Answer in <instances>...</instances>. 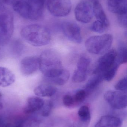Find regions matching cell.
Returning <instances> with one entry per match:
<instances>
[{
  "label": "cell",
  "mask_w": 127,
  "mask_h": 127,
  "mask_svg": "<svg viewBox=\"0 0 127 127\" xmlns=\"http://www.w3.org/2000/svg\"><path fill=\"white\" fill-rule=\"evenodd\" d=\"M104 98L107 103L114 109L120 110L127 107V95L124 92L110 90L105 93Z\"/></svg>",
  "instance_id": "cell-7"
},
{
  "label": "cell",
  "mask_w": 127,
  "mask_h": 127,
  "mask_svg": "<svg viewBox=\"0 0 127 127\" xmlns=\"http://www.w3.org/2000/svg\"><path fill=\"white\" fill-rule=\"evenodd\" d=\"M22 127H38V123L34 119H29L21 124Z\"/></svg>",
  "instance_id": "cell-30"
},
{
  "label": "cell",
  "mask_w": 127,
  "mask_h": 127,
  "mask_svg": "<svg viewBox=\"0 0 127 127\" xmlns=\"http://www.w3.org/2000/svg\"><path fill=\"white\" fill-rule=\"evenodd\" d=\"M13 7L14 10L21 16L26 19L32 20V9L28 2L19 0Z\"/></svg>",
  "instance_id": "cell-15"
},
{
  "label": "cell",
  "mask_w": 127,
  "mask_h": 127,
  "mask_svg": "<svg viewBox=\"0 0 127 127\" xmlns=\"http://www.w3.org/2000/svg\"><path fill=\"white\" fill-rule=\"evenodd\" d=\"M122 120L114 116L105 115L101 117L95 127H121Z\"/></svg>",
  "instance_id": "cell-14"
},
{
  "label": "cell",
  "mask_w": 127,
  "mask_h": 127,
  "mask_svg": "<svg viewBox=\"0 0 127 127\" xmlns=\"http://www.w3.org/2000/svg\"><path fill=\"white\" fill-rule=\"evenodd\" d=\"M86 83L84 89L88 95L95 90L102 82L104 79L100 74H96Z\"/></svg>",
  "instance_id": "cell-22"
},
{
  "label": "cell",
  "mask_w": 127,
  "mask_h": 127,
  "mask_svg": "<svg viewBox=\"0 0 127 127\" xmlns=\"http://www.w3.org/2000/svg\"><path fill=\"white\" fill-rule=\"evenodd\" d=\"M14 30L13 15L9 13L0 14V46L4 45L10 40Z\"/></svg>",
  "instance_id": "cell-5"
},
{
  "label": "cell",
  "mask_w": 127,
  "mask_h": 127,
  "mask_svg": "<svg viewBox=\"0 0 127 127\" xmlns=\"http://www.w3.org/2000/svg\"><path fill=\"white\" fill-rule=\"evenodd\" d=\"M3 105L2 103L0 101V110H1L3 108Z\"/></svg>",
  "instance_id": "cell-36"
},
{
  "label": "cell",
  "mask_w": 127,
  "mask_h": 127,
  "mask_svg": "<svg viewBox=\"0 0 127 127\" xmlns=\"http://www.w3.org/2000/svg\"><path fill=\"white\" fill-rule=\"evenodd\" d=\"M69 77V72L67 69H63L57 75L46 80L49 83L56 85L62 86L68 82Z\"/></svg>",
  "instance_id": "cell-21"
},
{
  "label": "cell",
  "mask_w": 127,
  "mask_h": 127,
  "mask_svg": "<svg viewBox=\"0 0 127 127\" xmlns=\"http://www.w3.org/2000/svg\"><path fill=\"white\" fill-rule=\"evenodd\" d=\"M19 0H0V1L3 4L13 6Z\"/></svg>",
  "instance_id": "cell-32"
},
{
  "label": "cell",
  "mask_w": 127,
  "mask_h": 127,
  "mask_svg": "<svg viewBox=\"0 0 127 127\" xmlns=\"http://www.w3.org/2000/svg\"><path fill=\"white\" fill-rule=\"evenodd\" d=\"M15 77L9 69L0 66V86L6 87L14 83Z\"/></svg>",
  "instance_id": "cell-18"
},
{
  "label": "cell",
  "mask_w": 127,
  "mask_h": 127,
  "mask_svg": "<svg viewBox=\"0 0 127 127\" xmlns=\"http://www.w3.org/2000/svg\"></svg>",
  "instance_id": "cell-39"
},
{
  "label": "cell",
  "mask_w": 127,
  "mask_h": 127,
  "mask_svg": "<svg viewBox=\"0 0 127 127\" xmlns=\"http://www.w3.org/2000/svg\"><path fill=\"white\" fill-rule=\"evenodd\" d=\"M78 127H88L91 120V112L88 106H82L78 112Z\"/></svg>",
  "instance_id": "cell-16"
},
{
  "label": "cell",
  "mask_w": 127,
  "mask_h": 127,
  "mask_svg": "<svg viewBox=\"0 0 127 127\" xmlns=\"http://www.w3.org/2000/svg\"><path fill=\"white\" fill-rule=\"evenodd\" d=\"M107 28L105 25L100 21L97 20L93 22L91 27V30L93 32L99 33L104 32Z\"/></svg>",
  "instance_id": "cell-26"
},
{
  "label": "cell",
  "mask_w": 127,
  "mask_h": 127,
  "mask_svg": "<svg viewBox=\"0 0 127 127\" xmlns=\"http://www.w3.org/2000/svg\"><path fill=\"white\" fill-rule=\"evenodd\" d=\"M98 0H89V2L91 3V4H92L94 2H95V1H97Z\"/></svg>",
  "instance_id": "cell-35"
},
{
  "label": "cell",
  "mask_w": 127,
  "mask_h": 127,
  "mask_svg": "<svg viewBox=\"0 0 127 127\" xmlns=\"http://www.w3.org/2000/svg\"><path fill=\"white\" fill-rule=\"evenodd\" d=\"M21 35L26 42L35 47L47 45L51 38L49 30L45 26L39 24L25 26L22 29Z\"/></svg>",
  "instance_id": "cell-2"
},
{
  "label": "cell",
  "mask_w": 127,
  "mask_h": 127,
  "mask_svg": "<svg viewBox=\"0 0 127 127\" xmlns=\"http://www.w3.org/2000/svg\"><path fill=\"white\" fill-rule=\"evenodd\" d=\"M75 18L81 23H89L94 15L93 6L87 1H82L77 5L75 9Z\"/></svg>",
  "instance_id": "cell-8"
},
{
  "label": "cell",
  "mask_w": 127,
  "mask_h": 127,
  "mask_svg": "<svg viewBox=\"0 0 127 127\" xmlns=\"http://www.w3.org/2000/svg\"><path fill=\"white\" fill-rule=\"evenodd\" d=\"M92 4L93 6L94 15L97 20L100 21L108 27L109 26V21L99 0Z\"/></svg>",
  "instance_id": "cell-20"
},
{
  "label": "cell",
  "mask_w": 127,
  "mask_h": 127,
  "mask_svg": "<svg viewBox=\"0 0 127 127\" xmlns=\"http://www.w3.org/2000/svg\"><path fill=\"white\" fill-rule=\"evenodd\" d=\"M6 125L3 120L0 118V127H6Z\"/></svg>",
  "instance_id": "cell-34"
},
{
  "label": "cell",
  "mask_w": 127,
  "mask_h": 127,
  "mask_svg": "<svg viewBox=\"0 0 127 127\" xmlns=\"http://www.w3.org/2000/svg\"><path fill=\"white\" fill-rule=\"evenodd\" d=\"M32 11V20L39 19L42 15L45 0H28Z\"/></svg>",
  "instance_id": "cell-17"
},
{
  "label": "cell",
  "mask_w": 127,
  "mask_h": 127,
  "mask_svg": "<svg viewBox=\"0 0 127 127\" xmlns=\"http://www.w3.org/2000/svg\"><path fill=\"white\" fill-rule=\"evenodd\" d=\"M22 127V125L21 124L19 125H17V126H15V127Z\"/></svg>",
  "instance_id": "cell-37"
},
{
  "label": "cell",
  "mask_w": 127,
  "mask_h": 127,
  "mask_svg": "<svg viewBox=\"0 0 127 127\" xmlns=\"http://www.w3.org/2000/svg\"><path fill=\"white\" fill-rule=\"evenodd\" d=\"M113 37L110 34L94 36L89 38L85 42L87 51L92 54H104L112 47Z\"/></svg>",
  "instance_id": "cell-4"
},
{
  "label": "cell",
  "mask_w": 127,
  "mask_h": 127,
  "mask_svg": "<svg viewBox=\"0 0 127 127\" xmlns=\"http://www.w3.org/2000/svg\"><path fill=\"white\" fill-rule=\"evenodd\" d=\"M62 29L65 36L69 40L77 44L82 42L81 31L78 25L72 22H65L62 24Z\"/></svg>",
  "instance_id": "cell-10"
},
{
  "label": "cell",
  "mask_w": 127,
  "mask_h": 127,
  "mask_svg": "<svg viewBox=\"0 0 127 127\" xmlns=\"http://www.w3.org/2000/svg\"><path fill=\"white\" fill-rule=\"evenodd\" d=\"M5 9V7L3 4L0 1V14L3 13Z\"/></svg>",
  "instance_id": "cell-33"
},
{
  "label": "cell",
  "mask_w": 127,
  "mask_h": 127,
  "mask_svg": "<svg viewBox=\"0 0 127 127\" xmlns=\"http://www.w3.org/2000/svg\"><path fill=\"white\" fill-rule=\"evenodd\" d=\"M127 77H125L121 79L118 81L115 86V88L118 91L127 92Z\"/></svg>",
  "instance_id": "cell-28"
},
{
  "label": "cell",
  "mask_w": 127,
  "mask_h": 127,
  "mask_svg": "<svg viewBox=\"0 0 127 127\" xmlns=\"http://www.w3.org/2000/svg\"><path fill=\"white\" fill-rule=\"evenodd\" d=\"M39 69L46 80L57 75L64 69L59 55L51 49L43 51L39 58Z\"/></svg>",
  "instance_id": "cell-1"
},
{
  "label": "cell",
  "mask_w": 127,
  "mask_h": 127,
  "mask_svg": "<svg viewBox=\"0 0 127 127\" xmlns=\"http://www.w3.org/2000/svg\"><path fill=\"white\" fill-rule=\"evenodd\" d=\"M21 72L25 75H30L39 68V58L29 56L22 60L20 63Z\"/></svg>",
  "instance_id": "cell-11"
},
{
  "label": "cell",
  "mask_w": 127,
  "mask_h": 127,
  "mask_svg": "<svg viewBox=\"0 0 127 127\" xmlns=\"http://www.w3.org/2000/svg\"><path fill=\"white\" fill-rule=\"evenodd\" d=\"M45 102L43 99L39 97L29 98L27 101V104L24 108V112L26 114H31L41 110Z\"/></svg>",
  "instance_id": "cell-12"
},
{
  "label": "cell",
  "mask_w": 127,
  "mask_h": 127,
  "mask_svg": "<svg viewBox=\"0 0 127 127\" xmlns=\"http://www.w3.org/2000/svg\"><path fill=\"white\" fill-rule=\"evenodd\" d=\"M11 52L16 56H19L22 54L24 51V47L22 42L20 41L16 40L11 43Z\"/></svg>",
  "instance_id": "cell-24"
},
{
  "label": "cell",
  "mask_w": 127,
  "mask_h": 127,
  "mask_svg": "<svg viewBox=\"0 0 127 127\" xmlns=\"http://www.w3.org/2000/svg\"><path fill=\"white\" fill-rule=\"evenodd\" d=\"M118 19L119 24L122 27H127V14L118 15Z\"/></svg>",
  "instance_id": "cell-31"
},
{
  "label": "cell",
  "mask_w": 127,
  "mask_h": 127,
  "mask_svg": "<svg viewBox=\"0 0 127 127\" xmlns=\"http://www.w3.org/2000/svg\"><path fill=\"white\" fill-rule=\"evenodd\" d=\"M53 106V104L51 101H48L45 102L44 106L41 110L42 116L44 117L49 116L52 111Z\"/></svg>",
  "instance_id": "cell-27"
},
{
  "label": "cell",
  "mask_w": 127,
  "mask_h": 127,
  "mask_svg": "<svg viewBox=\"0 0 127 127\" xmlns=\"http://www.w3.org/2000/svg\"><path fill=\"white\" fill-rule=\"evenodd\" d=\"M118 59L120 64L127 63V48L125 44L121 43L119 46L117 52Z\"/></svg>",
  "instance_id": "cell-23"
},
{
  "label": "cell",
  "mask_w": 127,
  "mask_h": 127,
  "mask_svg": "<svg viewBox=\"0 0 127 127\" xmlns=\"http://www.w3.org/2000/svg\"><path fill=\"white\" fill-rule=\"evenodd\" d=\"M2 96V95H1V93H0V98Z\"/></svg>",
  "instance_id": "cell-38"
},
{
  "label": "cell",
  "mask_w": 127,
  "mask_h": 127,
  "mask_svg": "<svg viewBox=\"0 0 127 127\" xmlns=\"http://www.w3.org/2000/svg\"><path fill=\"white\" fill-rule=\"evenodd\" d=\"M63 103L64 106L68 108H74L76 106L73 96L70 95H64L63 98Z\"/></svg>",
  "instance_id": "cell-29"
},
{
  "label": "cell",
  "mask_w": 127,
  "mask_h": 127,
  "mask_svg": "<svg viewBox=\"0 0 127 127\" xmlns=\"http://www.w3.org/2000/svg\"><path fill=\"white\" fill-rule=\"evenodd\" d=\"M88 96L85 90H80L76 92L73 95L74 101L76 106L83 103Z\"/></svg>",
  "instance_id": "cell-25"
},
{
  "label": "cell",
  "mask_w": 127,
  "mask_h": 127,
  "mask_svg": "<svg viewBox=\"0 0 127 127\" xmlns=\"http://www.w3.org/2000/svg\"><path fill=\"white\" fill-rule=\"evenodd\" d=\"M57 91V89L52 85L42 84L36 87L34 93L39 97H52L56 94Z\"/></svg>",
  "instance_id": "cell-19"
},
{
  "label": "cell",
  "mask_w": 127,
  "mask_h": 127,
  "mask_svg": "<svg viewBox=\"0 0 127 127\" xmlns=\"http://www.w3.org/2000/svg\"><path fill=\"white\" fill-rule=\"evenodd\" d=\"M120 65L118 60L117 51L114 49L110 50L98 60L93 74H101L104 80L111 81L115 77Z\"/></svg>",
  "instance_id": "cell-3"
},
{
  "label": "cell",
  "mask_w": 127,
  "mask_h": 127,
  "mask_svg": "<svg viewBox=\"0 0 127 127\" xmlns=\"http://www.w3.org/2000/svg\"><path fill=\"white\" fill-rule=\"evenodd\" d=\"M91 62L90 58L86 56H83L80 57L77 65V69L72 76L73 82L82 83L86 80Z\"/></svg>",
  "instance_id": "cell-9"
},
{
  "label": "cell",
  "mask_w": 127,
  "mask_h": 127,
  "mask_svg": "<svg viewBox=\"0 0 127 127\" xmlns=\"http://www.w3.org/2000/svg\"><path fill=\"white\" fill-rule=\"evenodd\" d=\"M108 9L118 15L127 14V0H108Z\"/></svg>",
  "instance_id": "cell-13"
},
{
  "label": "cell",
  "mask_w": 127,
  "mask_h": 127,
  "mask_svg": "<svg viewBox=\"0 0 127 127\" xmlns=\"http://www.w3.org/2000/svg\"><path fill=\"white\" fill-rule=\"evenodd\" d=\"M47 7L50 13L54 16L62 17L69 14L72 4L70 0H48Z\"/></svg>",
  "instance_id": "cell-6"
}]
</instances>
